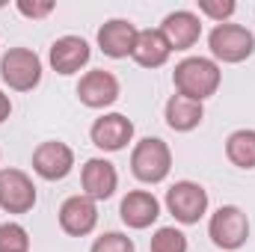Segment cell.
<instances>
[{"label": "cell", "mask_w": 255, "mask_h": 252, "mask_svg": "<svg viewBox=\"0 0 255 252\" xmlns=\"http://www.w3.org/2000/svg\"><path fill=\"white\" fill-rule=\"evenodd\" d=\"M172 80H175V89L178 95L193 98V101H205L211 98L217 89H220V80H223V71L220 65L208 57H187L175 65L172 71Z\"/></svg>", "instance_id": "obj_1"}, {"label": "cell", "mask_w": 255, "mask_h": 252, "mask_svg": "<svg viewBox=\"0 0 255 252\" xmlns=\"http://www.w3.org/2000/svg\"><path fill=\"white\" fill-rule=\"evenodd\" d=\"M172 169V151L163 139L157 136H145L133 145L130 151V172L142 181V184H160Z\"/></svg>", "instance_id": "obj_2"}, {"label": "cell", "mask_w": 255, "mask_h": 252, "mask_svg": "<svg viewBox=\"0 0 255 252\" xmlns=\"http://www.w3.org/2000/svg\"><path fill=\"white\" fill-rule=\"evenodd\" d=\"M0 77L15 92H30L42 80V60L30 48H9L0 60Z\"/></svg>", "instance_id": "obj_3"}, {"label": "cell", "mask_w": 255, "mask_h": 252, "mask_svg": "<svg viewBox=\"0 0 255 252\" xmlns=\"http://www.w3.org/2000/svg\"><path fill=\"white\" fill-rule=\"evenodd\" d=\"M208 235H211L214 247H220V250H226V252H235L250 241V220H247V214L238 205H223L211 217Z\"/></svg>", "instance_id": "obj_4"}, {"label": "cell", "mask_w": 255, "mask_h": 252, "mask_svg": "<svg viewBox=\"0 0 255 252\" xmlns=\"http://www.w3.org/2000/svg\"><path fill=\"white\" fill-rule=\"evenodd\" d=\"M208 48L223 63H244L255 51V36L241 24H217L208 36Z\"/></svg>", "instance_id": "obj_5"}, {"label": "cell", "mask_w": 255, "mask_h": 252, "mask_svg": "<svg viewBox=\"0 0 255 252\" xmlns=\"http://www.w3.org/2000/svg\"><path fill=\"white\" fill-rule=\"evenodd\" d=\"M166 208L178 223L193 226L208 211V190L202 184H196V181H175L166 190Z\"/></svg>", "instance_id": "obj_6"}, {"label": "cell", "mask_w": 255, "mask_h": 252, "mask_svg": "<svg viewBox=\"0 0 255 252\" xmlns=\"http://www.w3.org/2000/svg\"><path fill=\"white\" fill-rule=\"evenodd\" d=\"M36 205V184L21 169H0V208L6 214H27Z\"/></svg>", "instance_id": "obj_7"}, {"label": "cell", "mask_w": 255, "mask_h": 252, "mask_svg": "<svg viewBox=\"0 0 255 252\" xmlns=\"http://www.w3.org/2000/svg\"><path fill=\"white\" fill-rule=\"evenodd\" d=\"M33 169L45 181H63L74 169V151L60 139H48L33 151Z\"/></svg>", "instance_id": "obj_8"}, {"label": "cell", "mask_w": 255, "mask_h": 252, "mask_svg": "<svg viewBox=\"0 0 255 252\" xmlns=\"http://www.w3.org/2000/svg\"><path fill=\"white\" fill-rule=\"evenodd\" d=\"M77 98L92 107V110H104L110 104H116L119 98V80L116 74L104 71V68H95V71H86L77 83Z\"/></svg>", "instance_id": "obj_9"}, {"label": "cell", "mask_w": 255, "mask_h": 252, "mask_svg": "<svg viewBox=\"0 0 255 252\" xmlns=\"http://www.w3.org/2000/svg\"><path fill=\"white\" fill-rule=\"evenodd\" d=\"M98 226V208L89 196H68L60 205V229L71 238H83Z\"/></svg>", "instance_id": "obj_10"}, {"label": "cell", "mask_w": 255, "mask_h": 252, "mask_svg": "<svg viewBox=\"0 0 255 252\" xmlns=\"http://www.w3.org/2000/svg\"><path fill=\"white\" fill-rule=\"evenodd\" d=\"M89 136L101 151H122L133 139V122L122 113H104L101 119L92 122Z\"/></svg>", "instance_id": "obj_11"}, {"label": "cell", "mask_w": 255, "mask_h": 252, "mask_svg": "<svg viewBox=\"0 0 255 252\" xmlns=\"http://www.w3.org/2000/svg\"><path fill=\"white\" fill-rule=\"evenodd\" d=\"M80 184H83V196L101 202V199H110L116 193V187H119V172H116V166L110 160L92 157L80 169Z\"/></svg>", "instance_id": "obj_12"}, {"label": "cell", "mask_w": 255, "mask_h": 252, "mask_svg": "<svg viewBox=\"0 0 255 252\" xmlns=\"http://www.w3.org/2000/svg\"><path fill=\"white\" fill-rule=\"evenodd\" d=\"M160 33L163 39L169 42L172 51H187L199 42L202 36V24H199V15H193L187 9H178V12H169L160 24Z\"/></svg>", "instance_id": "obj_13"}, {"label": "cell", "mask_w": 255, "mask_h": 252, "mask_svg": "<svg viewBox=\"0 0 255 252\" xmlns=\"http://www.w3.org/2000/svg\"><path fill=\"white\" fill-rule=\"evenodd\" d=\"M136 27L125 21V18H113V21H107L101 30H98V48L107 54V57H113V60H125L133 54V42H136Z\"/></svg>", "instance_id": "obj_14"}, {"label": "cell", "mask_w": 255, "mask_h": 252, "mask_svg": "<svg viewBox=\"0 0 255 252\" xmlns=\"http://www.w3.org/2000/svg\"><path fill=\"white\" fill-rule=\"evenodd\" d=\"M92 51H89V42L80 39V36H60L54 45H51V65L57 74H74L80 71L83 65L89 63Z\"/></svg>", "instance_id": "obj_15"}, {"label": "cell", "mask_w": 255, "mask_h": 252, "mask_svg": "<svg viewBox=\"0 0 255 252\" xmlns=\"http://www.w3.org/2000/svg\"><path fill=\"white\" fill-rule=\"evenodd\" d=\"M119 214L128 229H148L160 217V202L148 190H130L119 205Z\"/></svg>", "instance_id": "obj_16"}, {"label": "cell", "mask_w": 255, "mask_h": 252, "mask_svg": "<svg viewBox=\"0 0 255 252\" xmlns=\"http://www.w3.org/2000/svg\"><path fill=\"white\" fill-rule=\"evenodd\" d=\"M169 54H172V48H169V42L163 39V33L160 30H139L136 33V42H133V60L142 65V68H160V65L169 60Z\"/></svg>", "instance_id": "obj_17"}, {"label": "cell", "mask_w": 255, "mask_h": 252, "mask_svg": "<svg viewBox=\"0 0 255 252\" xmlns=\"http://www.w3.org/2000/svg\"><path fill=\"white\" fill-rule=\"evenodd\" d=\"M163 116H166V125L172 127V130L187 133V130H193V127L202 125V119H205V107H202V101H193V98H184V95L175 92V95L166 101Z\"/></svg>", "instance_id": "obj_18"}, {"label": "cell", "mask_w": 255, "mask_h": 252, "mask_svg": "<svg viewBox=\"0 0 255 252\" xmlns=\"http://www.w3.org/2000/svg\"><path fill=\"white\" fill-rule=\"evenodd\" d=\"M226 157L235 166H241V169H255V130L253 127H241V130L229 133Z\"/></svg>", "instance_id": "obj_19"}, {"label": "cell", "mask_w": 255, "mask_h": 252, "mask_svg": "<svg viewBox=\"0 0 255 252\" xmlns=\"http://www.w3.org/2000/svg\"><path fill=\"white\" fill-rule=\"evenodd\" d=\"M151 252H187V235L175 226H163L151 235Z\"/></svg>", "instance_id": "obj_20"}, {"label": "cell", "mask_w": 255, "mask_h": 252, "mask_svg": "<svg viewBox=\"0 0 255 252\" xmlns=\"http://www.w3.org/2000/svg\"><path fill=\"white\" fill-rule=\"evenodd\" d=\"M0 252H30V235L21 223L0 226Z\"/></svg>", "instance_id": "obj_21"}, {"label": "cell", "mask_w": 255, "mask_h": 252, "mask_svg": "<svg viewBox=\"0 0 255 252\" xmlns=\"http://www.w3.org/2000/svg\"><path fill=\"white\" fill-rule=\"evenodd\" d=\"M89 252H133V241L122 232H104L101 238H95Z\"/></svg>", "instance_id": "obj_22"}, {"label": "cell", "mask_w": 255, "mask_h": 252, "mask_svg": "<svg viewBox=\"0 0 255 252\" xmlns=\"http://www.w3.org/2000/svg\"><path fill=\"white\" fill-rule=\"evenodd\" d=\"M235 0H199V12L214 18L217 24H229V18L235 15Z\"/></svg>", "instance_id": "obj_23"}, {"label": "cell", "mask_w": 255, "mask_h": 252, "mask_svg": "<svg viewBox=\"0 0 255 252\" xmlns=\"http://www.w3.org/2000/svg\"><path fill=\"white\" fill-rule=\"evenodd\" d=\"M18 12H21L24 18H33V21H36V18H48V15L54 12V3H51V0H42V3H36V0H33V3H30V0H18Z\"/></svg>", "instance_id": "obj_24"}, {"label": "cell", "mask_w": 255, "mask_h": 252, "mask_svg": "<svg viewBox=\"0 0 255 252\" xmlns=\"http://www.w3.org/2000/svg\"><path fill=\"white\" fill-rule=\"evenodd\" d=\"M9 113H12V101H9V95L0 89V122H6V119H9Z\"/></svg>", "instance_id": "obj_25"}]
</instances>
